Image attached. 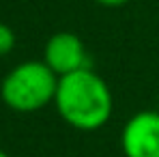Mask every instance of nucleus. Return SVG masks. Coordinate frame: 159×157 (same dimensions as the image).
<instances>
[{
  "label": "nucleus",
  "mask_w": 159,
  "mask_h": 157,
  "mask_svg": "<svg viewBox=\"0 0 159 157\" xmlns=\"http://www.w3.org/2000/svg\"><path fill=\"white\" fill-rule=\"evenodd\" d=\"M58 76L43 60H24L15 65L0 84V97L13 112H39L54 104Z\"/></svg>",
  "instance_id": "obj_2"
},
{
  "label": "nucleus",
  "mask_w": 159,
  "mask_h": 157,
  "mask_svg": "<svg viewBox=\"0 0 159 157\" xmlns=\"http://www.w3.org/2000/svg\"><path fill=\"white\" fill-rule=\"evenodd\" d=\"M54 105L69 127L97 131L112 118L114 97L107 82L88 67L58 78Z\"/></svg>",
  "instance_id": "obj_1"
},
{
  "label": "nucleus",
  "mask_w": 159,
  "mask_h": 157,
  "mask_svg": "<svg viewBox=\"0 0 159 157\" xmlns=\"http://www.w3.org/2000/svg\"><path fill=\"white\" fill-rule=\"evenodd\" d=\"M13 48H15V32H13V28L0 22V56L11 54Z\"/></svg>",
  "instance_id": "obj_5"
},
{
  "label": "nucleus",
  "mask_w": 159,
  "mask_h": 157,
  "mask_svg": "<svg viewBox=\"0 0 159 157\" xmlns=\"http://www.w3.org/2000/svg\"><path fill=\"white\" fill-rule=\"evenodd\" d=\"M157 104H159V99H157ZM157 110H159V108H157Z\"/></svg>",
  "instance_id": "obj_8"
},
{
  "label": "nucleus",
  "mask_w": 159,
  "mask_h": 157,
  "mask_svg": "<svg viewBox=\"0 0 159 157\" xmlns=\"http://www.w3.org/2000/svg\"><path fill=\"white\" fill-rule=\"evenodd\" d=\"M97 4H101V7H110V9H116V7H125L127 2H131V0H95Z\"/></svg>",
  "instance_id": "obj_6"
},
{
  "label": "nucleus",
  "mask_w": 159,
  "mask_h": 157,
  "mask_svg": "<svg viewBox=\"0 0 159 157\" xmlns=\"http://www.w3.org/2000/svg\"><path fill=\"white\" fill-rule=\"evenodd\" d=\"M0 157H9V155H7V153H4V151H2V149H0Z\"/></svg>",
  "instance_id": "obj_7"
},
{
  "label": "nucleus",
  "mask_w": 159,
  "mask_h": 157,
  "mask_svg": "<svg viewBox=\"0 0 159 157\" xmlns=\"http://www.w3.org/2000/svg\"><path fill=\"white\" fill-rule=\"evenodd\" d=\"M120 149L125 157H159V110L133 114L123 125Z\"/></svg>",
  "instance_id": "obj_4"
},
{
  "label": "nucleus",
  "mask_w": 159,
  "mask_h": 157,
  "mask_svg": "<svg viewBox=\"0 0 159 157\" xmlns=\"http://www.w3.org/2000/svg\"><path fill=\"white\" fill-rule=\"evenodd\" d=\"M43 62L58 78H62V76H69L73 71H80V69H88L90 67V54L86 50L84 41L75 32L60 30V32H54L45 41Z\"/></svg>",
  "instance_id": "obj_3"
}]
</instances>
